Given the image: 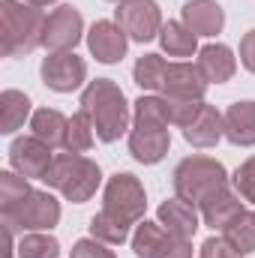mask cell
<instances>
[{
	"label": "cell",
	"mask_w": 255,
	"mask_h": 258,
	"mask_svg": "<svg viewBox=\"0 0 255 258\" xmlns=\"http://www.w3.org/2000/svg\"><path fill=\"white\" fill-rule=\"evenodd\" d=\"M111 3H123V0H111Z\"/></svg>",
	"instance_id": "37"
},
{
	"label": "cell",
	"mask_w": 255,
	"mask_h": 258,
	"mask_svg": "<svg viewBox=\"0 0 255 258\" xmlns=\"http://www.w3.org/2000/svg\"><path fill=\"white\" fill-rule=\"evenodd\" d=\"M159 42H162V51L168 57H192L198 42H195V33L183 21H168L162 24V33H159Z\"/></svg>",
	"instance_id": "24"
},
{
	"label": "cell",
	"mask_w": 255,
	"mask_h": 258,
	"mask_svg": "<svg viewBox=\"0 0 255 258\" xmlns=\"http://www.w3.org/2000/svg\"><path fill=\"white\" fill-rule=\"evenodd\" d=\"M168 147H171L168 129H156V132H150V129H132V132H129V153H132V159L141 162V165H156V162H162L165 153H168Z\"/></svg>",
	"instance_id": "14"
},
{
	"label": "cell",
	"mask_w": 255,
	"mask_h": 258,
	"mask_svg": "<svg viewBox=\"0 0 255 258\" xmlns=\"http://www.w3.org/2000/svg\"><path fill=\"white\" fill-rule=\"evenodd\" d=\"M165 105H168V117H171V123H177V126L186 129L192 120H195V114L201 111L204 102H198V99H171V96H165Z\"/></svg>",
	"instance_id": "31"
},
{
	"label": "cell",
	"mask_w": 255,
	"mask_h": 258,
	"mask_svg": "<svg viewBox=\"0 0 255 258\" xmlns=\"http://www.w3.org/2000/svg\"><path fill=\"white\" fill-rule=\"evenodd\" d=\"M81 111L90 117L93 132L99 141L111 144L117 141L129 126V105L123 90L108 81V78H96L87 84V90L81 93Z\"/></svg>",
	"instance_id": "1"
},
{
	"label": "cell",
	"mask_w": 255,
	"mask_h": 258,
	"mask_svg": "<svg viewBox=\"0 0 255 258\" xmlns=\"http://www.w3.org/2000/svg\"><path fill=\"white\" fill-rule=\"evenodd\" d=\"M72 258H114V252H111L102 240L84 237V240H78V243L72 246Z\"/></svg>",
	"instance_id": "34"
},
{
	"label": "cell",
	"mask_w": 255,
	"mask_h": 258,
	"mask_svg": "<svg viewBox=\"0 0 255 258\" xmlns=\"http://www.w3.org/2000/svg\"><path fill=\"white\" fill-rule=\"evenodd\" d=\"M183 24L195 36H216L225 24V12L216 0H189L183 6Z\"/></svg>",
	"instance_id": "15"
},
{
	"label": "cell",
	"mask_w": 255,
	"mask_h": 258,
	"mask_svg": "<svg viewBox=\"0 0 255 258\" xmlns=\"http://www.w3.org/2000/svg\"><path fill=\"white\" fill-rule=\"evenodd\" d=\"M222 237L240 252V255H246V252H255V213L249 210H240L225 228H222Z\"/></svg>",
	"instance_id": "25"
},
{
	"label": "cell",
	"mask_w": 255,
	"mask_h": 258,
	"mask_svg": "<svg viewBox=\"0 0 255 258\" xmlns=\"http://www.w3.org/2000/svg\"><path fill=\"white\" fill-rule=\"evenodd\" d=\"M234 189L240 192L243 201H255V156L246 159V162L234 171Z\"/></svg>",
	"instance_id": "32"
},
{
	"label": "cell",
	"mask_w": 255,
	"mask_h": 258,
	"mask_svg": "<svg viewBox=\"0 0 255 258\" xmlns=\"http://www.w3.org/2000/svg\"><path fill=\"white\" fill-rule=\"evenodd\" d=\"M84 33V18L75 6H57L48 18H45V33H42V45L57 54V51H72L81 42Z\"/></svg>",
	"instance_id": "9"
},
{
	"label": "cell",
	"mask_w": 255,
	"mask_h": 258,
	"mask_svg": "<svg viewBox=\"0 0 255 258\" xmlns=\"http://www.w3.org/2000/svg\"><path fill=\"white\" fill-rule=\"evenodd\" d=\"M222 135H225V123H222V114L213 105H201L195 120L183 129V138L192 147H213Z\"/></svg>",
	"instance_id": "19"
},
{
	"label": "cell",
	"mask_w": 255,
	"mask_h": 258,
	"mask_svg": "<svg viewBox=\"0 0 255 258\" xmlns=\"http://www.w3.org/2000/svg\"><path fill=\"white\" fill-rule=\"evenodd\" d=\"M225 123V138L237 147H252L255 144V102L243 99L228 105V111L222 114Z\"/></svg>",
	"instance_id": "16"
},
{
	"label": "cell",
	"mask_w": 255,
	"mask_h": 258,
	"mask_svg": "<svg viewBox=\"0 0 255 258\" xmlns=\"http://www.w3.org/2000/svg\"><path fill=\"white\" fill-rule=\"evenodd\" d=\"M165 69H168V63L162 60V54H144V57L135 60L132 78H135V84L141 90H162Z\"/></svg>",
	"instance_id": "27"
},
{
	"label": "cell",
	"mask_w": 255,
	"mask_h": 258,
	"mask_svg": "<svg viewBox=\"0 0 255 258\" xmlns=\"http://www.w3.org/2000/svg\"><path fill=\"white\" fill-rule=\"evenodd\" d=\"M84 78H87V63L72 51H57L42 60V81L57 93L78 90L84 84Z\"/></svg>",
	"instance_id": "11"
},
{
	"label": "cell",
	"mask_w": 255,
	"mask_h": 258,
	"mask_svg": "<svg viewBox=\"0 0 255 258\" xmlns=\"http://www.w3.org/2000/svg\"><path fill=\"white\" fill-rule=\"evenodd\" d=\"M9 162H12V168H15L21 177H27V180H42V177L48 174L54 156H51V147H48L42 138L24 135V138H15V141H12V147H9Z\"/></svg>",
	"instance_id": "10"
},
{
	"label": "cell",
	"mask_w": 255,
	"mask_h": 258,
	"mask_svg": "<svg viewBox=\"0 0 255 258\" xmlns=\"http://www.w3.org/2000/svg\"><path fill=\"white\" fill-rule=\"evenodd\" d=\"M24 3H33V6H39V9H42V6H48V3H54V0H24Z\"/></svg>",
	"instance_id": "36"
},
{
	"label": "cell",
	"mask_w": 255,
	"mask_h": 258,
	"mask_svg": "<svg viewBox=\"0 0 255 258\" xmlns=\"http://www.w3.org/2000/svg\"><path fill=\"white\" fill-rule=\"evenodd\" d=\"M96 141V132H93V123L84 111L72 114L69 123H66V138H63V150L66 153H87Z\"/></svg>",
	"instance_id": "26"
},
{
	"label": "cell",
	"mask_w": 255,
	"mask_h": 258,
	"mask_svg": "<svg viewBox=\"0 0 255 258\" xmlns=\"http://www.w3.org/2000/svg\"><path fill=\"white\" fill-rule=\"evenodd\" d=\"M42 180L51 189H57L66 201L84 204L96 195L99 183H102V171L93 159H87L81 153H60V156H54V162Z\"/></svg>",
	"instance_id": "3"
},
{
	"label": "cell",
	"mask_w": 255,
	"mask_h": 258,
	"mask_svg": "<svg viewBox=\"0 0 255 258\" xmlns=\"http://www.w3.org/2000/svg\"><path fill=\"white\" fill-rule=\"evenodd\" d=\"M132 252L138 258H192L189 240L174 237L162 222H141L132 234Z\"/></svg>",
	"instance_id": "7"
},
{
	"label": "cell",
	"mask_w": 255,
	"mask_h": 258,
	"mask_svg": "<svg viewBox=\"0 0 255 258\" xmlns=\"http://www.w3.org/2000/svg\"><path fill=\"white\" fill-rule=\"evenodd\" d=\"M66 123H69V117H63V114L54 111V108H39V111H33V117H30L33 135L42 138L48 147H63Z\"/></svg>",
	"instance_id": "21"
},
{
	"label": "cell",
	"mask_w": 255,
	"mask_h": 258,
	"mask_svg": "<svg viewBox=\"0 0 255 258\" xmlns=\"http://www.w3.org/2000/svg\"><path fill=\"white\" fill-rule=\"evenodd\" d=\"M129 36L117 21H96L87 33V48L99 63H117L126 54Z\"/></svg>",
	"instance_id": "12"
},
{
	"label": "cell",
	"mask_w": 255,
	"mask_h": 258,
	"mask_svg": "<svg viewBox=\"0 0 255 258\" xmlns=\"http://www.w3.org/2000/svg\"><path fill=\"white\" fill-rule=\"evenodd\" d=\"M240 210H243L240 198L231 192V189H222V192L213 195V198L201 207V219H204V225H210L213 231H222Z\"/></svg>",
	"instance_id": "20"
},
{
	"label": "cell",
	"mask_w": 255,
	"mask_h": 258,
	"mask_svg": "<svg viewBox=\"0 0 255 258\" xmlns=\"http://www.w3.org/2000/svg\"><path fill=\"white\" fill-rule=\"evenodd\" d=\"M198 258H243L225 237H210V240H204L201 243V249H198Z\"/></svg>",
	"instance_id": "33"
},
{
	"label": "cell",
	"mask_w": 255,
	"mask_h": 258,
	"mask_svg": "<svg viewBox=\"0 0 255 258\" xmlns=\"http://www.w3.org/2000/svg\"><path fill=\"white\" fill-rule=\"evenodd\" d=\"M144 207H147V195H144V186L138 183V177H132V174H114L105 183L102 213H108L111 219L123 222L129 228V225L141 222Z\"/></svg>",
	"instance_id": "6"
},
{
	"label": "cell",
	"mask_w": 255,
	"mask_h": 258,
	"mask_svg": "<svg viewBox=\"0 0 255 258\" xmlns=\"http://www.w3.org/2000/svg\"><path fill=\"white\" fill-rule=\"evenodd\" d=\"M240 63L246 66L249 72H255V30H249L240 39Z\"/></svg>",
	"instance_id": "35"
},
{
	"label": "cell",
	"mask_w": 255,
	"mask_h": 258,
	"mask_svg": "<svg viewBox=\"0 0 255 258\" xmlns=\"http://www.w3.org/2000/svg\"><path fill=\"white\" fill-rule=\"evenodd\" d=\"M90 237H96V240H102V243H108V246H117V243H123L129 237V228L123 222L111 219L108 213H96V216L90 219Z\"/></svg>",
	"instance_id": "29"
},
{
	"label": "cell",
	"mask_w": 255,
	"mask_h": 258,
	"mask_svg": "<svg viewBox=\"0 0 255 258\" xmlns=\"http://www.w3.org/2000/svg\"><path fill=\"white\" fill-rule=\"evenodd\" d=\"M159 222H162L174 237L189 240L192 234L198 231L201 216H198V207H195V204L183 201V198H171V201L159 204Z\"/></svg>",
	"instance_id": "17"
},
{
	"label": "cell",
	"mask_w": 255,
	"mask_h": 258,
	"mask_svg": "<svg viewBox=\"0 0 255 258\" xmlns=\"http://www.w3.org/2000/svg\"><path fill=\"white\" fill-rule=\"evenodd\" d=\"M27 192H30L27 177L12 174V171H3L0 174V207H12L15 201H21Z\"/></svg>",
	"instance_id": "30"
},
{
	"label": "cell",
	"mask_w": 255,
	"mask_h": 258,
	"mask_svg": "<svg viewBox=\"0 0 255 258\" xmlns=\"http://www.w3.org/2000/svg\"><path fill=\"white\" fill-rule=\"evenodd\" d=\"M30 114V99L21 90H3L0 93V132L12 135L18 126H24Z\"/></svg>",
	"instance_id": "23"
},
{
	"label": "cell",
	"mask_w": 255,
	"mask_h": 258,
	"mask_svg": "<svg viewBox=\"0 0 255 258\" xmlns=\"http://www.w3.org/2000/svg\"><path fill=\"white\" fill-rule=\"evenodd\" d=\"M222 189H228V174H225L222 162H216L210 156H186L174 168V192H177V198L195 204L198 210Z\"/></svg>",
	"instance_id": "4"
},
{
	"label": "cell",
	"mask_w": 255,
	"mask_h": 258,
	"mask_svg": "<svg viewBox=\"0 0 255 258\" xmlns=\"http://www.w3.org/2000/svg\"><path fill=\"white\" fill-rule=\"evenodd\" d=\"M132 120L135 129H168L171 117H168V105H165V96H141L135 102V111H132Z\"/></svg>",
	"instance_id": "22"
},
{
	"label": "cell",
	"mask_w": 255,
	"mask_h": 258,
	"mask_svg": "<svg viewBox=\"0 0 255 258\" xmlns=\"http://www.w3.org/2000/svg\"><path fill=\"white\" fill-rule=\"evenodd\" d=\"M207 90V78L201 75L198 63H168L165 69V81H162V93L171 99H204Z\"/></svg>",
	"instance_id": "13"
},
{
	"label": "cell",
	"mask_w": 255,
	"mask_h": 258,
	"mask_svg": "<svg viewBox=\"0 0 255 258\" xmlns=\"http://www.w3.org/2000/svg\"><path fill=\"white\" fill-rule=\"evenodd\" d=\"M198 69H201V75L207 78V84L213 81V84H225V81H231V75L237 72V60H234V54H231V48L228 45H204L201 51H198Z\"/></svg>",
	"instance_id": "18"
},
{
	"label": "cell",
	"mask_w": 255,
	"mask_h": 258,
	"mask_svg": "<svg viewBox=\"0 0 255 258\" xmlns=\"http://www.w3.org/2000/svg\"><path fill=\"white\" fill-rule=\"evenodd\" d=\"M60 222V204L51 192L30 189L12 207H3V225L12 231H48Z\"/></svg>",
	"instance_id": "5"
},
{
	"label": "cell",
	"mask_w": 255,
	"mask_h": 258,
	"mask_svg": "<svg viewBox=\"0 0 255 258\" xmlns=\"http://www.w3.org/2000/svg\"><path fill=\"white\" fill-rule=\"evenodd\" d=\"M114 18L135 42H150L162 33V12L156 0H123L117 3Z\"/></svg>",
	"instance_id": "8"
},
{
	"label": "cell",
	"mask_w": 255,
	"mask_h": 258,
	"mask_svg": "<svg viewBox=\"0 0 255 258\" xmlns=\"http://www.w3.org/2000/svg\"><path fill=\"white\" fill-rule=\"evenodd\" d=\"M15 255L18 258H57L60 255V243L42 231H30L18 240L15 246Z\"/></svg>",
	"instance_id": "28"
},
{
	"label": "cell",
	"mask_w": 255,
	"mask_h": 258,
	"mask_svg": "<svg viewBox=\"0 0 255 258\" xmlns=\"http://www.w3.org/2000/svg\"><path fill=\"white\" fill-rule=\"evenodd\" d=\"M45 18L39 6L24 0H0V45L6 57H24L42 45Z\"/></svg>",
	"instance_id": "2"
}]
</instances>
